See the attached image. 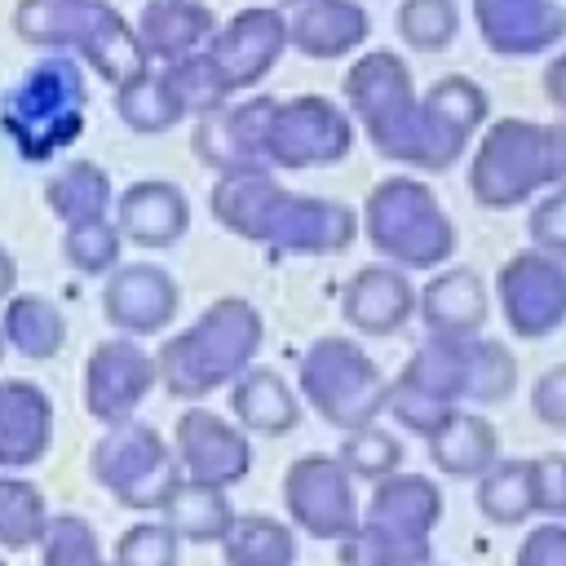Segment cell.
Listing matches in <instances>:
<instances>
[{"instance_id":"cell-34","label":"cell","mask_w":566,"mask_h":566,"mask_svg":"<svg viewBox=\"0 0 566 566\" xmlns=\"http://www.w3.org/2000/svg\"><path fill=\"white\" fill-rule=\"evenodd\" d=\"M478 513L495 526H522L531 522L535 504H531V460L513 455V460H495L486 473H478Z\"/></svg>"},{"instance_id":"cell-21","label":"cell","mask_w":566,"mask_h":566,"mask_svg":"<svg viewBox=\"0 0 566 566\" xmlns=\"http://www.w3.org/2000/svg\"><path fill=\"white\" fill-rule=\"evenodd\" d=\"M340 314L358 336H394L416 318V283L389 261L358 265L340 292Z\"/></svg>"},{"instance_id":"cell-4","label":"cell","mask_w":566,"mask_h":566,"mask_svg":"<svg viewBox=\"0 0 566 566\" xmlns=\"http://www.w3.org/2000/svg\"><path fill=\"white\" fill-rule=\"evenodd\" d=\"M88 124V84L75 57L49 53L0 97V133L18 159L44 164L80 142Z\"/></svg>"},{"instance_id":"cell-13","label":"cell","mask_w":566,"mask_h":566,"mask_svg":"<svg viewBox=\"0 0 566 566\" xmlns=\"http://www.w3.org/2000/svg\"><path fill=\"white\" fill-rule=\"evenodd\" d=\"M203 53L217 66L221 84L230 88V97L234 93H248L287 53V31H283L279 9L274 4H248V9L230 13L226 22H217V31L203 44Z\"/></svg>"},{"instance_id":"cell-3","label":"cell","mask_w":566,"mask_h":566,"mask_svg":"<svg viewBox=\"0 0 566 566\" xmlns=\"http://www.w3.org/2000/svg\"><path fill=\"white\" fill-rule=\"evenodd\" d=\"M9 22L22 44L84 57L111 88L137 80L150 66L133 22L111 0H18Z\"/></svg>"},{"instance_id":"cell-25","label":"cell","mask_w":566,"mask_h":566,"mask_svg":"<svg viewBox=\"0 0 566 566\" xmlns=\"http://www.w3.org/2000/svg\"><path fill=\"white\" fill-rule=\"evenodd\" d=\"M53 447V398L35 380H0V469H31Z\"/></svg>"},{"instance_id":"cell-8","label":"cell","mask_w":566,"mask_h":566,"mask_svg":"<svg viewBox=\"0 0 566 566\" xmlns=\"http://www.w3.org/2000/svg\"><path fill=\"white\" fill-rule=\"evenodd\" d=\"M296 389L332 429L349 433L385 411L389 376L354 336H318L296 363Z\"/></svg>"},{"instance_id":"cell-52","label":"cell","mask_w":566,"mask_h":566,"mask_svg":"<svg viewBox=\"0 0 566 566\" xmlns=\"http://www.w3.org/2000/svg\"><path fill=\"white\" fill-rule=\"evenodd\" d=\"M13 283H18V265H13V256H9L4 243H0V305L13 296Z\"/></svg>"},{"instance_id":"cell-11","label":"cell","mask_w":566,"mask_h":566,"mask_svg":"<svg viewBox=\"0 0 566 566\" xmlns=\"http://www.w3.org/2000/svg\"><path fill=\"white\" fill-rule=\"evenodd\" d=\"M283 509L292 531L314 539H345L358 526V495L349 469L332 451H305L283 469Z\"/></svg>"},{"instance_id":"cell-36","label":"cell","mask_w":566,"mask_h":566,"mask_svg":"<svg viewBox=\"0 0 566 566\" xmlns=\"http://www.w3.org/2000/svg\"><path fill=\"white\" fill-rule=\"evenodd\" d=\"M429 553L433 539H411L367 522H358L354 535L336 539V566H429Z\"/></svg>"},{"instance_id":"cell-2","label":"cell","mask_w":566,"mask_h":566,"mask_svg":"<svg viewBox=\"0 0 566 566\" xmlns=\"http://www.w3.org/2000/svg\"><path fill=\"white\" fill-rule=\"evenodd\" d=\"M265 318L243 296L212 301L190 327L168 336L155 354V376L172 398H203L212 389H226L252 358L261 354Z\"/></svg>"},{"instance_id":"cell-37","label":"cell","mask_w":566,"mask_h":566,"mask_svg":"<svg viewBox=\"0 0 566 566\" xmlns=\"http://www.w3.org/2000/svg\"><path fill=\"white\" fill-rule=\"evenodd\" d=\"M49 522L44 491L18 473H0V548L22 553L35 548Z\"/></svg>"},{"instance_id":"cell-5","label":"cell","mask_w":566,"mask_h":566,"mask_svg":"<svg viewBox=\"0 0 566 566\" xmlns=\"http://www.w3.org/2000/svg\"><path fill=\"white\" fill-rule=\"evenodd\" d=\"M358 230L380 261L407 274L438 270L455 252V226L424 177H380L358 208Z\"/></svg>"},{"instance_id":"cell-23","label":"cell","mask_w":566,"mask_h":566,"mask_svg":"<svg viewBox=\"0 0 566 566\" xmlns=\"http://www.w3.org/2000/svg\"><path fill=\"white\" fill-rule=\"evenodd\" d=\"M283 195H287V186L274 177V168L217 172V181L208 190V208H212V221L221 230H230L234 239L265 243L270 221H274V208H279Z\"/></svg>"},{"instance_id":"cell-53","label":"cell","mask_w":566,"mask_h":566,"mask_svg":"<svg viewBox=\"0 0 566 566\" xmlns=\"http://www.w3.org/2000/svg\"><path fill=\"white\" fill-rule=\"evenodd\" d=\"M88 566H115V562H106V557H97V562H88Z\"/></svg>"},{"instance_id":"cell-51","label":"cell","mask_w":566,"mask_h":566,"mask_svg":"<svg viewBox=\"0 0 566 566\" xmlns=\"http://www.w3.org/2000/svg\"><path fill=\"white\" fill-rule=\"evenodd\" d=\"M548 155H553V186H566V119L548 124Z\"/></svg>"},{"instance_id":"cell-29","label":"cell","mask_w":566,"mask_h":566,"mask_svg":"<svg viewBox=\"0 0 566 566\" xmlns=\"http://www.w3.org/2000/svg\"><path fill=\"white\" fill-rule=\"evenodd\" d=\"M429 460L438 473L447 478H478L500 460V429L482 416V411H464L455 407L429 438Z\"/></svg>"},{"instance_id":"cell-30","label":"cell","mask_w":566,"mask_h":566,"mask_svg":"<svg viewBox=\"0 0 566 566\" xmlns=\"http://www.w3.org/2000/svg\"><path fill=\"white\" fill-rule=\"evenodd\" d=\"M159 522H164L181 544H221V535H226L230 522H234V509H230V495H226L221 486L181 478V482L168 491V500L159 504Z\"/></svg>"},{"instance_id":"cell-17","label":"cell","mask_w":566,"mask_h":566,"mask_svg":"<svg viewBox=\"0 0 566 566\" xmlns=\"http://www.w3.org/2000/svg\"><path fill=\"white\" fill-rule=\"evenodd\" d=\"M181 305L177 279L155 261H119L102 287V314L119 336H159Z\"/></svg>"},{"instance_id":"cell-31","label":"cell","mask_w":566,"mask_h":566,"mask_svg":"<svg viewBox=\"0 0 566 566\" xmlns=\"http://www.w3.org/2000/svg\"><path fill=\"white\" fill-rule=\"evenodd\" d=\"M0 340L22 358H53L66 345V318L49 296L18 292L0 310Z\"/></svg>"},{"instance_id":"cell-32","label":"cell","mask_w":566,"mask_h":566,"mask_svg":"<svg viewBox=\"0 0 566 566\" xmlns=\"http://www.w3.org/2000/svg\"><path fill=\"white\" fill-rule=\"evenodd\" d=\"M226 566H296V531L274 513H234L221 535Z\"/></svg>"},{"instance_id":"cell-22","label":"cell","mask_w":566,"mask_h":566,"mask_svg":"<svg viewBox=\"0 0 566 566\" xmlns=\"http://www.w3.org/2000/svg\"><path fill=\"white\" fill-rule=\"evenodd\" d=\"M115 230L137 248H172L190 230V199L177 181L142 177L115 199Z\"/></svg>"},{"instance_id":"cell-47","label":"cell","mask_w":566,"mask_h":566,"mask_svg":"<svg viewBox=\"0 0 566 566\" xmlns=\"http://www.w3.org/2000/svg\"><path fill=\"white\" fill-rule=\"evenodd\" d=\"M526 234L531 248H548V252H566V186H553L548 195H539L526 212Z\"/></svg>"},{"instance_id":"cell-35","label":"cell","mask_w":566,"mask_h":566,"mask_svg":"<svg viewBox=\"0 0 566 566\" xmlns=\"http://www.w3.org/2000/svg\"><path fill=\"white\" fill-rule=\"evenodd\" d=\"M115 115L133 128V133H168L186 119V111L177 106V97L168 93L164 75L155 66H146L137 80L115 88Z\"/></svg>"},{"instance_id":"cell-39","label":"cell","mask_w":566,"mask_h":566,"mask_svg":"<svg viewBox=\"0 0 566 566\" xmlns=\"http://www.w3.org/2000/svg\"><path fill=\"white\" fill-rule=\"evenodd\" d=\"M159 75H164L168 93L177 97V106H181L186 115H195V119L230 102V88L221 84V75H217V66L208 62V53H190V57H181V62H168V66H159Z\"/></svg>"},{"instance_id":"cell-38","label":"cell","mask_w":566,"mask_h":566,"mask_svg":"<svg viewBox=\"0 0 566 566\" xmlns=\"http://www.w3.org/2000/svg\"><path fill=\"white\" fill-rule=\"evenodd\" d=\"M394 27H398L407 49L442 53L460 35V4L455 0H398Z\"/></svg>"},{"instance_id":"cell-54","label":"cell","mask_w":566,"mask_h":566,"mask_svg":"<svg viewBox=\"0 0 566 566\" xmlns=\"http://www.w3.org/2000/svg\"><path fill=\"white\" fill-rule=\"evenodd\" d=\"M0 358H4V340H0Z\"/></svg>"},{"instance_id":"cell-10","label":"cell","mask_w":566,"mask_h":566,"mask_svg":"<svg viewBox=\"0 0 566 566\" xmlns=\"http://www.w3.org/2000/svg\"><path fill=\"white\" fill-rule=\"evenodd\" d=\"M354 150V119L345 106H336L323 93L301 97H274V111L265 119V168L305 172V168H332L349 159Z\"/></svg>"},{"instance_id":"cell-12","label":"cell","mask_w":566,"mask_h":566,"mask_svg":"<svg viewBox=\"0 0 566 566\" xmlns=\"http://www.w3.org/2000/svg\"><path fill=\"white\" fill-rule=\"evenodd\" d=\"M500 314L513 336L544 340L566 323V252L526 248L513 252L495 274Z\"/></svg>"},{"instance_id":"cell-18","label":"cell","mask_w":566,"mask_h":566,"mask_svg":"<svg viewBox=\"0 0 566 566\" xmlns=\"http://www.w3.org/2000/svg\"><path fill=\"white\" fill-rule=\"evenodd\" d=\"M274 111V97L256 93L243 102H226L195 119L190 150L212 172H243L265 168V119Z\"/></svg>"},{"instance_id":"cell-9","label":"cell","mask_w":566,"mask_h":566,"mask_svg":"<svg viewBox=\"0 0 566 566\" xmlns=\"http://www.w3.org/2000/svg\"><path fill=\"white\" fill-rule=\"evenodd\" d=\"M88 473L119 509L133 513H159L168 491L181 482L172 442L142 420L106 424V433L88 451Z\"/></svg>"},{"instance_id":"cell-55","label":"cell","mask_w":566,"mask_h":566,"mask_svg":"<svg viewBox=\"0 0 566 566\" xmlns=\"http://www.w3.org/2000/svg\"><path fill=\"white\" fill-rule=\"evenodd\" d=\"M0 566H4V562H0Z\"/></svg>"},{"instance_id":"cell-50","label":"cell","mask_w":566,"mask_h":566,"mask_svg":"<svg viewBox=\"0 0 566 566\" xmlns=\"http://www.w3.org/2000/svg\"><path fill=\"white\" fill-rule=\"evenodd\" d=\"M544 97L566 115V49L544 66Z\"/></svg>"},{"instance_id":"cell-7","label":"cell","mask_w":566,"mask_h":566,"mask_svg":"<svg viewBox=\"0 0 566 566\" xmlns=\"http://www.w3.org/2000/svg\"><path fill=\"white\" fill-rule=\"evenodd\" d=\"M398 385L424 389L442 402H478L500 407L517 389V358L509 345L486 336H429L394 376Z\"/></svg>"},{"instance_id":"cell-43","label":"cell","mask_w":566,"mask_h":566,"mask_svg":"<svg viewBox=\"0 0 566 566\" xmlns=\"http://www.w3.org/2000/svg\"><path fill=\"white\" fill-rule=\"evenodd\" d=\"M424 97H429L464 137H478L482 124L491 119V97H486V88H482L478 80H469V75H442V80H433V84L424 88Z\"/></svg>"},{"instance_id":"cell-45","label":"cell","mask_w":566,"mask_h":566,"mask_svg":"<svg viewBox=\"0 0 566 566\" xmlns=\"http://www.w3.org/2000/svg\"><path fill=\"white\" fill-rule=\"evenodd\" d=\"M385 411L407 429V433H420V438H429L451 411H455V402H442V398H433V394H424V389H411V385H398V380H389V394H385Z\"/></svg>"},{"instance_id":"cell-14","label":"cell","mask_w":566,"mask_h":566,"mask_svg":"<svg viewBox=\"0 0 566 566\" xmlns=\"http://www.w3.org/2000/svg\"><path fill=\"white\" fill-rule=\"evenodd\" d=\"M159 385L155 376V354H146L133 336H111L93 345L84 358V411L97 424H124L137 416V407L150 398Z\"/></svg>"},{"instance_id":"cell-20","label":"cell","mask_w":566,"mask_h":566,"mask_svg":"<svg viewBox=\"0 0 566 566\" xmlns=\"http://www.w3.org/2000/svg\"><path fill=\"white\" fill-rule=\"evenodd\" d=\"M473 22L495 57H535L566 40V4L557 0H473Z\"/></svg>"},{"instance_id":"cell-49","label":"cell","mask_w":566,"mask_h":566,"mask_svg":"<svg viewBox=\"0 0 566 566\" xmlns=\"http://www.w3.org/2000/svg\"><path fill=\"white\" fill-rule=\"evenodd\" d=\"M531 411L548 429H566V363H553L531 385Z\"/></svg>"},{"instance_id":"cell-27","label":"cell","mask_w":566,"mask_h":566,"mask_svg":"<svg viewBox=\"0 0 566 566\" xmlns=\"http://www.w3.org/2000/svg\"><path fill=\"white\" fill-rule=\"evenodd\" d=\"M133 31H137L146 62L168 66L190 53H203V44L217 31V13L203 0H146Z\"/></svg>"},{"instance_id":"cell-26","label":"cell","mask_w":566,"mask_h":566,"mask_svg":"<svg viewBox=\"0 0 566 566\" xmlns=\"http://www.w3.org/2000/svg\"><path fill=\"white\" fill-rule=\"evenodd\" d=\"M438 517H442V486L433 478L407 473V469H394L389 478L371 482V500H367V509H358V522L398 531L411 539H433Z\"/></svg>"},{"instance_id":"cell-42","label":"cell","mask_w":566,"mask_h":566,"mask_svg":"<svg viewBox=\"0 0 566 566\" xmlns=\"http://www.w3.org/2000/svg\"><path fill=\"white\" fill-rule=\"evenodd\" d=\"M35 548H40V566H88L102 557V539L93 522H84L80 513H49Z\"/></svg>"},{"instance_id":"cell-44","label":"cell","mask_w":566,"mask_h":566,"mask_svg":"<svg viewBox=\"0 0 566 566\" xmlns=\"http://www.w3.org/2000/svg\"><path fill=\"white\" fill-rule=\"evenodd\" d=\"M115 566H177L181 562V539L164 522H133L115 539Z\"/></svg>"},{"instance_id":"cell-40","label":"cell","mask_w":566,"mask_h":566,"mask_svg":"<svg viewBox=\"0 0 566 566\" xmlns=\"http://www.w3.org/2000/svg\"><path fill=\"white\" fill-rule=\"evenodd\" d=\"M336 460L349 469V478H363V482H380L389 478L394 469H402V442L385 429V424H358L345 433Z\"/></svg>"},{"instance_id":"cell-33","label":"cell","mask_w":566,"mask_h":566,"mask_svg":"<svg viewBox=\"0 0 566 566\" xmlns=\"http://www.w3.org/2000/svg\"><path fill=\"white\" fill-rule=\"evenodd\" d=\"M111 177L102 164L93 159H71L66 168H57L49 181H44V203L49 212L62 221V226H75V221H93V217H106L111 212Z\"/></svg>"},{"instance_id":"cell-24","label":"cell","mask_w":566,"mask_h":566,"mask_svg":"<svg viewBox=\"0 0 566 566\" xmlns=\"http://www.w3.org/2000/svg\"><path fill=\"white\" fill-rule=\"evenodd\" d=\"M416 314L433 336H473L491 314V292L469 265H438L424 287H416Z\"/></svg>"},{"instance_id":"cell-6","label":"cell","mask_w":566,"mask_h":566,"mask_svg":"<svg viewBox=\"0 0 566 566\" xmlns=\"http://www.w3.org/2000/svg\"><path fill=\"white\" fill-rule=\"evenodd\" d=\"M469 195L478 208L504 212L531 203L539 190H553V155H548V124L500 115L486 119L478 146L469 155Z\"/></svg>"},{"instance_id":"cell-46","label":"cell","mask_w":566,"mask_h":566,"mask_svg":"<svg viewBox=\"0 0 566 566\" xmlns=\"http://www.w3.org/2000/svg\"><path fill=\"white\" fill-rule=\"evenodd\" d=\"M531 504L535 513L566 522V451H544L531 460Z\"/></svg>"},{"instance_id":"cell-16","label":"cell","mask_w":566,"mask_h":566,"mask_svg":"<svg viewBox=\"0 0 566 566\" xmlns=\"http://www.w3.org/2000/svg\"><path fill=\"white\" fill-rule=\"evenodd\" d=\"M358 239V212L345 199L287 190L274 208L265 248L274 256H336Z\"/></svg>"},{"instance_id":"cell-19","label":"cell","mask_w":566,"mask_h":566,"mask_svg":"<svg viewBox=\"0 0 566 566\" xmlns=\"http://www.w3.org/2000/svg\"><path fill=\"white\" fill-rule=\"evenodd\" d=\"M287 49L314 62H340L371 35V13L358 0H274Z\"/></svg>"},{"instance_id":"cell-1","label":"cell","mask_w":566,"mask_h":566,"mask_svg":"<svg viewBox=\"0 0 566 566\" xmlns=\"http://www.w3.org/2000/svg\"><path fill=\"white\" fill-rule=\"evenodd\" d=\"M345 111L363 128V137L376 146V155L416 168V172H447L460 164L473 137H464L420 88L394 49H371L354 57L345 71Z\"/></svg>"},{"instance_id":"cell-41","label":"cell","mask_w":566,"mask_h":566,"mask_svg":"<svg viewBox=\"0 0 566 566\" xmlns=\"http://www.w3.org/2000/svg\"><path fill=\"white\" fill-rule=\"evenodd\" d=\"M119 230L111 217H93V221H75L62 234V256L71 270L80 274H111L119 265Z\"/></svg>"},{"instance_id":"cell-48","label":"cell","mask_w":566,"mask_h":566,"mask_svg":"<svg viewBox=\"0 0 566 566\" xmlns=\"http://www.w3.org/2000/svg\"><path fill=\"white\" fill-rule=\"evenodd\" d=\"M513 566H566V522H539L522 535Z\"/></svg>"},{"instance_id":"cell-28","label":"cell","mask_w":566,"mask_h":566,"mask_svg":"<svg viewBox=\"0 0 566 566\" xmlns=\"http://www.w3.org/2000/svg\"><path fill=\"white\" fill-rule=\"evenodd\" d=\"M226 389H230V411H234L243 433L283 438V433H292L301 424V398L274 367H256L252 363Z\"/></svg>"},{"instance_id":"cell-15","label":"cell","mask_w":566,"mask_h":566,"mask_svg":"<svg viewBox=\"0 0 566 566\" xmlns=\"http://www.w3.org/2000/svg\"><path fill=\"white\" fill-rule=\"evenodd\" d=\"M172 455L181 478L190 482H208V486H239L252 473V442L239 424H230L226 416L208 411V407H190L177 416L172 429Z\"/></svg>"}]
</instances>
